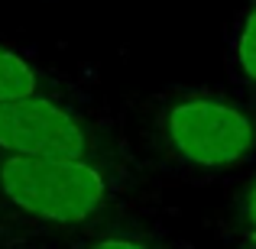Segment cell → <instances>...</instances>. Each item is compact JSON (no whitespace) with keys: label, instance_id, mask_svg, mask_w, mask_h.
<instances>
[{"label":"cell","instance_id":"6da1fadb","mask_svg":"<svg viewBox=\"0 0 256 249\" xmlns=\"http://www.w3.org/2000/svg\"><path fill=\"white\" fill-rule=\"evenodd\" d=\"M0 191L13 207L49 224H82L107 198L104 178L84 159L6 156L0 162Z\"/></svg>","mask_w":256,"mask_h":249},{"label":"cell","instance_id":"ba28073f","mask_svg":"<svg viewBox=\"0 0 256 249\" xmlns=\"http://www.w3.org/2000/svg\"><path fill=\"white\" fill-rule=\"evenodd\" d=\"M250 249H256V237H253V243H250Z\"/></svg>","mask_w":256,"mask_h":249},{"label":"cell","instance_id":"5b68a950","mask_svg":"<svg viewBox=\"0 0 256 249\" xmlns=\"http://www.w3.org/2000/svg\"><path fill=\"white\" fill-rule=\"evenodd\" d=\"M237 65L250 81H256V10L246 13L237 32Z\"/></svg>","mask_w":256,"mask_h":249},{"label":"cell","instance_id":"3957f363","mask_svg":"<svg viewBox=\"0 0 256 249\" xmlns=\"http://www.w3.org/2000/svg\"><path fill=\"white\" fill-rule=\"evenodd\" d=\"M0 149L30 159H84L88 133L62 104L23 97L0 104Z\"/></svg>","mask_w":256,"mask_h":249},{"label":"cell","instance_id":"52a82bcc","mask_svg":"<svg viewBox=\"0 0 256 249\" xmlns=\"http://www.w3.org/2000/svg\"><path fill=\"white\" fill-rule=\"evenodd\" d=\"M91 249H146V246L133 243V240H120V237H110V240H100V243H94Z\"/></svg>","mask_w":256,"mask_h":249},{"label":"cell","instance_id":"8992f818","mask_svg":"<svg viewBox=\"0 0 256 249\" xmlns=\"http://www.w3.org/2000/svg\"><path fill=\"white\" fill-rule=\"evenodd\" d=\"M244 214H246V224H250V230H253V237H256V181L250 185V191H246Z\"/></svg>","mask_w":256,"mask_h":249},{"label":"cell","instance_id":"277c9868","mask_svg":"<svg viewBox=\"0 0 256 249\" xmlns=\"http://www.w3.org/2000/svg\"><path fill=\"white\" fill-rule=\"evenodd\" d=\"M36 71L30 68L23 55H16L13 49L0 45V104L10 100H23V97H36Z\"/></svg>","mask_w":256,"mask_h":249},{"label":"cell","instance_id":"7a4b0ae2","mask_svg":"<svg viewBox=\"0 0 256 249\" xmlns=\"http://www.w3.org/2000/svg\"><path fill=\"white\" fill-rule=\"evenodd\" d=\"M166 139L185 162L198 168H227L256 149V120L224 100L192 97L166 110Z\"/></svg>","mask_w":256,"mask_h":249}]
</instances>
